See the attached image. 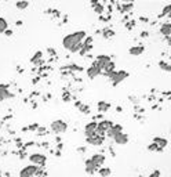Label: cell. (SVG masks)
<instances>
[{
    "label": "cell",
    "instance_id": "obj_11",
    "mask_svg": "<svg viewBox=\"0 0 171 177\" xmlns=\"http://www.w3.org/2000/svg\"><path fill=\"white\" fill-rule=\"evenodd\" d=\"M113 140H115L116 144L123 145V144H126V143L128 141V137H127V134H124V133H119V134H117Z\"/></svg>",
    "mask_w": 171,
    "mask_h": 177
},
{
    "label": "cell",
    "instance_id": "obj_27",
    "mask_svg": "<svg viewBox=\"0 0 171 177\" xmlns=\"http://www.w3.org/2000/svg\"><path fill=\"white\" fill-rule=\"evenodd\" d=\"M159 176H160V173H159V172H155V173L152 174L151 177H159Z\"/></svg>",
    "mask_w": 171,
    "mask_h": 177
},
{
    "label": "cell",
    "instance_id": "obj_21",
    "mask_svg": "<svg viewBox=\"0 0 171 177\" xmlns=\"http://www.w3.org/2000/svg\"><path fill=\"white\" fill-rule=\"evenodd\" d=\"M142 51H143L142 47H132V48H130V53H131V54H135V56L141 54Z\"/></svg>",
    "mask_w": 171,
    "mask_h": 177
},
{
    "label": "cell",
    "instance_id": "obj_1",
    "mask_svg": "<svg viewBox=\"0 0 171 177\" xmlns=\"http://www.w3.org/2000/svg\"><path fill=\"white\" fill-rule=\"evenodd\" d=\"M87 37V33L84 31H77V32L69 33L64 37L62 40V46H64L66 50L72 53H77L83 48V42L84 39Z\"/></svg>",
    "mask_w": 171,
    "mask_h": 177
},
{
    "label": "cell",
    "instance_id": "obj_19",
    "mask_svg": "<svg viewBox=\"0 0 171 177\" xmlns=\"http://www.w3.org/2000/svg\"><path fill=\"white\" fill-rule=\"evenodd\" d=\"M40 57H41V51H37L35 54V57H32V60H31V61H32L33 64H35V62H37V64H41V61H39Z\"/></svg>",
    "mask_w": 171,
    "mask_h": 177
},
{
    "label": "cell",
    "instance_id": "obj_12",
    "mask_svg": "<svg viewBox=\"0 0 171 177\" xmlns=\"http://www.w3.org/2000/svg\"><path fill=\"white\" fill-rule=\"evenodd\" d=\"M87 141L88 143H91L92 145H101L103 143V137H101V136H91V137H87Z\"/></svg>",
    "mask_w": 171,
    "mask_h": 177
},
{
    "label": "cell",
    "instance_id": "obj_20",
    "mask_svg": "<svg viewBox=\"0 0 171 177\" xmlns=\"http://www.w3.org/2000/svg\"><path fill=\"white\" fill-rule=\"evenodd\" d=\"M100 174L102 177L109 176V174H111V169H108V167H101V169H100Z\"/></svg>",
    "mask_w": 171,
    "mask_h": 177
},
{
    "label": "cell",
    "instance_id": "obj_7",
    "mask_svg": "<svg viewBox=\"0 0 171 177\" xmlns=\"http://www.w3.org/2000/svg\"><path fill=\"white\" fill-rule=\"evenodd\" d=\"M101 72H102V69L97 65V62H92V65L87 69V75H88V78H91V79L92 78H95L97 75H100Z\"/></svg>",
    "mask_w": 171,
    "mask_h": 177
},
{
    "label": "cell",
    "instance_id": "obj_18",
    "mask_svg": "<svg viewBox=\"0 0 171 177\" xmlns=\"http://www.w3.org/2000/svg\"><path fill=\"white\" fill-rule=\"evenodd\" d=\"M108 108H109V104H105V102H102V101H100V102H98V111H101V112H105Z\"/></svg>",
    "mask_w": 171,
    "mask_h": 177
},
{
    "label": "cell",
    "instance_id": "obj_28",
    "mask_svg": "<svg viewBox=\"0 0 171 177\" xmlns=\"http://www.w3.org/2000/svg\"><path fill=\"white\" fill-rule=\"evenodd\" d=\"M39 177H44V176H39Z\"/></svg>",
    "mask_w": 171,
    "mask_h": 177
},
{
    "label": "cell",
    "instance_id": "obj_9",
    "mask_svg": "<svg viewBox=\"0 0 171 177\" xmlns=\"http://www.w3.org/2000/svg\"><path fill=\"white\" fill-rule=\"evenodd\" d=\"M97 129H98V123H97V122H90V123H87V125H86V134H87V137L94 136Z\"/></svg>",
    "mask_w": 171,
    "mask_h": 177
},
{
    "label": "cell",
    "instance_id": "obj_15",
    "mask_svg": "<svg viewBox=\"0 0 171 177\" xmlns=\"http://www.w3.org/2000/svg\"><path fill=\"white\" fill-rule=\"evenodd\" d=\"M7 87H8L7 85H0V98H3V100L11 97V94L7 91Z\"/></svg>",
    "mask_w": 171,
    "mask_h": 177
},
{
    "label": "cell",
    "instance_id": "obj_22",
    "mask_svg": "<svg viewBox=\"0 0 171 177\" xmlns=\"http://www.w3.org/2000/svg\"><path fill=\"white\" fill-rule=\"evenodd\" d=\"M15 6L18 8H21V10H22V8H26L29 6V1H17L15 3Z\"/></svg>",
    "mask_w": 171,
    "mask_h": 177
},
{
    "label": "cell",
    "instance_id": "obj_26",
    "mask_svg": "<svg viewBox=\"0 0 171 177\" xmlns=\"http://www.w3.org/2000/svg\"><path fill=\"white\" fill-rule=\"evenodd\" d=\"M4 33H6L7 36H11V35H12V32H11V31H10V29H7V31H6V32H4Z\"/></svg>",
    "mask_w": 171,
    "mask_h": 177
},
{
    "label": "cell",
    "instance_id": "obj_14",
    "mask_svg": "<svg viewBox=\"0 0 171 177\" xmlns=\"http://www.w3.org/2000/svg\"><path fill=\"white\" fill-rule=\"evenodd\" d=\"M119 133H123V132H122V126H119V125H115V126H113V127H112L111 130H109V132H108V136H109V137H112V138H115V137L117 136Z\"/></svg>",
    "mask_w": 171,
    "mask_h": 177
},
{
    "label": "cell",
    "instance_id": "obj_5",
    "mask_svg": "<svg viewBox=\"0 0 171 177\" xmlns=\"http://www.w3.org/2000/svg\"><path fill=\"white\" fill-rule=\"evenodd\" d=\"M113 127V125H112V122L109 121H102L98 123V129H97V132L101 133V134H105V133H108L109 130Z\"/></svg>",
    "mask_w": 171,
    "mask_h": 177
},
{
    "label": "cell",
    "instance_id": "obj_16",
    "mask_svg": "<svg viewBox=\"0 0 171 177\" xmlns=\"http://www.w3.org/2000/svg\"><path fill=\"white\" fill-rule=\"evenodd\" d=\"M102 72H105L106 73V75H111L112 72H115V62H109V64L106 65V67H105V68L102 69Z\"/></svg>",
    "mask_w": 171,
    "mask_h": 177
},
{
    "label": "cell",
    "instance_id": "obj_24",
    "mask_svg": "<svg viewBox=\"0 0 171 177\" xmlns=\"http://www.w3.org/2000/svg\"><path fill=\"white\" fill-rule=\"evenodd\" d=\"M94 7H95V11L98 12V14H101V12L103 11V7H102V6H101V4H95Z\"/></svg>",
    "mask_w": 171,
    "mask_h": 177
},
{
    "label": "cell",
    "instance_id": "obj_6",
    "mask_svg": "<svg viewBox=\"0 0 171 177\" xmlns=\"http://www.w3.org/2000/svg\"><path fill=\"white\" fill-rule=\"evenodd\" d=\"M29 159H31L32 163H36V165H40V166H43L46 163V157L43 154H33V155L29 157Z\"/></svg>",
    "mask_w": 171,
    "mask_h": 177
},
{
    "label": "cell",
    "instance_id": "obj_25",
    "mask_svg": "<svg viewBox=\"0 0 171 177\" xmlns=\"http://www.w3.org/2000/svg\"><path fill=\"white\" fill-rule=\"evenodd\" d=\"M155 143H160V145H162V147H164V145H166V140H163V138H155Z\"/></svg>",
    "mask_w": 171,
    "mask_h": 177
},
{
    "label": "cell",
    "instance_id": "obj_17",
    "mask_svg": "<svg viewBox=\"0 0 171 177\" xmlns=\"http://www.w3.org/2000/svg\"><path fill=\"white\" fill-rule=\"evenodd\" d=\"M7 28H8V24H7V21H6V18H1V17H0V33L6 32Z\"/></svg>",
    "mask_w": 171,
    "mask_h": 177
},
{
    "label": "cell",
    "instance_id": "obj_23",
    "mask_svg": "<svg viewBox=\"0 0 171 177\" xmlns=\"http://www.w3.org/2000/svg\"><path fill=\"white\" fill-rule=\"evenodd\" d=\"M162 32L166 33V35H167V33H170V32H171V26H170V25H163V28H162Z\"/></svg>",
    "mask_w": 171,
    "mask_h": 177
},
{
    "label": "cell",
    "instance_id": "obj_10",
    "mask_svg": "<svg viewBox=\"0 0 171 177\" xmlns=\"http://www.w3.org/2000/svg\"><path fill=\"white\" fill-rule=\"evenodd\" d=\"M91 161L97 167H100V166H102L103 162H105V157H103V155H100V154H97V155H92Z\"/></svg>",
    "mask_w": 171,
    "mask_h": 177
},
{
    "label": "cell",
    "instance_id": "obj_13",
    "mask_svg": "<svg viewBox=\"0 0 171 177\" xmlns=\"http://www.w3.org/2000/svg\"><path fill=\"white\" fill-rule=\"evenodd\" d=\"M97 170V166L92 163L91 159H88V161H86V172H87L88 174H94Z\"/></svg>",
    "mask_w": 171,
    "mask_h": 177
},
{
    "label": "cell",
    "instance_id": "obj_2",
    "mask_svg": "<svg viewBox=\"0 0 171 177\" xmlns=\"http://www.w3.org/2000/svg\"><path fill=\"white\" fill-rule=\"evenodd\" d=\"M40 170L37 166L35 165H29V166H25L24 169L20 172V177H35L36 174L39 173Z\"/></svg>",
    "mask_w": 171,
    "mask_h": 177
},
{
    "label": "cell",
    "instance_id": "obj_3",
    "mask_svg": "<svg viewBox=\"0 0 171 177\" xmlns=\"http://www.w3.org/2000/svg\"><path fill=\"white\" fill-rule=\"evenodd\" d=\"M128 76L127 72H124V71H119V72H112L111 75H109V78H111V82L113 83V86H116L117 83H120L122 80H124Z\"/></svg>",
    "mask_w": 171,
    "mask_h": 177
},
{
    "label": "cell",
    "instance_id": "obj_8",
    "mask_svg": "<svg viewBox=\"0 0 171 177\" xmlns=\"http://www.w3.org/2000/svg\"><path fill=\"white\" fill-rule=\"evenodd\" d=\"M95 62L101 69H103L109 62H111V58H109L108 56H98L97 57V60H95Z\"/></svg>",
    "mask_w": 171,
    "mask_h": 177
},
{
    "label": "cell",
    "instance_id": "obj_4",
    "mask_svg": "<svg viewBox=\"0 0 171 177\" xmlns=\"http://www.w3.org/2000/svg\"><path fill=\"white\" fill-rule=\"evenodd\" d=\"M66 129H68V125H66L64 121H61V119L60 121L51 122V130L54 133H57V134H58V133H64Z\"/></svg>",
    "mask_w": 171,
    "mask_h": 177
}]
</instances>
